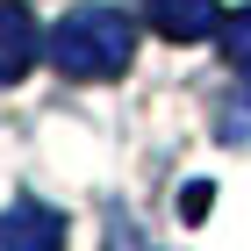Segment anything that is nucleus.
<instances>
[{
	"instance_id": "1",
	"label": "nucleus",
	"mask_w": 251,
	"mask_h": 251,
	"mask_svg": "<svg viewBox=\"0 0 251 251\" xmlns=\"http://www.w3.org/2000/svg\"><path fill=\"white\" fill-rule=\"evenodd\" d=\"M136 58V22L108 0H86L50 29V65L65 79H122Z\"/></svg>"
},
{
	"instance_id": "2",
	"label": "nucleus",
	"mask_w": 251,
	"mask_h": 251,
	"mask_svg": "<svg viewBox=\"0 0 251 251\" xmlns=\"http://www.w3.org/2000/svg\"><path fill=\"white\" fill-rule=\"evenodd\" d=\"M0 251H65V215L43 201L0 208Z\"/></svg>"
},
{
	"instance_id": "3",
	"label": "nucleus",
	"mask_w": 251,
	"mask_h": 251,
	"mask_svg": "<svg viewBox=\"0 0 251 251\" xmlns=\"http://www.w3.org/2000/svg\"><path fill=\"white\" fill-rule=\"evenodd\" d=\"M151 29L165 43H201L223 29V0H151Z\"/></svg>"
},
{
	"instance_id": "4",
	"label": "nucleus",
	"mask_w": 251,
	"mask_h": 251,
	"mask_svg": "<svg viewBox=\"0 0 251 251\" xmlns=\"http://www.w3.org/2000/svg\"><path fill=\"white\" fill-rule=\"evenodd\" d=\"M29 65H36V22H29V7L0 0V86H15Z\"/></svg>"
},
{
	"instance_id": "5",
	"label": "nucleus",
	"mask_w": 251,
	"mask_h": 251,
	"mask_svg": "<svg viewBox=\"0 0 251 251\" xmlns=\"http://www.w3.org/2000/svg\"><path fill=\"white\" fill-rule=\"evenodd\" d=\"M215 36H223V58L237 65V79L251 86V7H237V15H223V29H215Z\"/></svg>"
},
{
	"instance_id": "6",
	"label": "nucleus",
	"mask_w": 251,
	"mask_h": 251,
	"mask_svg": "<svg viewBox=\"0 0 251 251\" xmlns=\"http://www.w3.org/2000/svg\"><path fill=\"white\" fill-rule=\"evenodd\" d=\"M208 208H215V187H208V179H187V194H179V215H187V223H201Z\"/></svg>"
}]
</instances>
